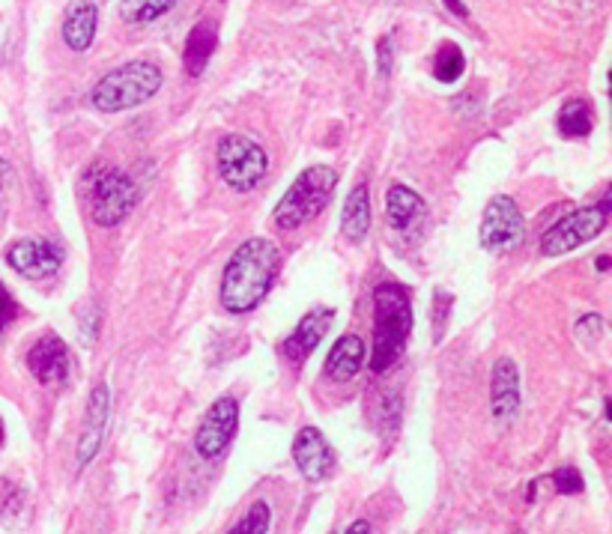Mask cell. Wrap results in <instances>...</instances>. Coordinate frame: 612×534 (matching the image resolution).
I'll list each match as a JSON object with an SVG mask.
<instances>
[{"label": "cell", "mask_w": 612, "mask_h": 534, "mask_svg": "<svg viewBox=\"0 0 612 534\" xmlns=\"http://www.w3.org/2000/svg\"><path fill=\"white\" fill-rule=\"evenodd\" d=\"M556 126H559V135L571 138V141L592 135V129H595V105L589 99H568L559 108Z\"/></svg>", "instance_id": "22"}, {"label": "cell", "mask_w": 612, "mask_h": 534, "mask_svg": "<svg viewBox=\"0 0 612 534\" xmlns=\"http://www.w3.org/2000/svg\"><path fill=\"white\" fill-rule=\"evenodd\" d=\"M332 317H335L332 308H314V311H308V314L302 317V323L293 329V335L284 341V347H281L284 358L293 361V364H302L305 358L320 347V341H323L326 332L332 329Z\"/></svg>", "instance_id": "15"}, {"label": "cell", "mask_w": 612, "mask_h": 534, "mask_svg": "<svg viewBox=\"0 0 612 534\" xmlns=\"http://www.w3.org/2000/svg\"><path fill=\"white\" fill-rule=\"evenodd\" d=\"M481 245L490 254H508L526 239V221L520 206L508 194H496L481 215Z\"/></svg>", "instance_id": "8"}, {"label": "cell", "mask_w": 612, "mask_h": 534, "mask_svg": "<svg viewBox=\"0 0 612 534\" xmlns=\"http://www.w3.org/2000/svg\"><path fill=\"white\" fill-rule=\"evenodd\" d=\"M239 430V400L224 394L218 397L198 424L195 433V454L201 460H218L236 439Z\"/></svg>", "instance_id": "9"}, {"label": "cell", "mask_w": 612, "mask_h": 534, "mask_svg": "<svg viewBox=\"0 0 612 534\" xmlns=\"http://www.w3.org/2000/svg\"><path fill=\"white\" fill-rule=\"evenodd\" d=\"M612 197L604 194L598 203L592 206H583L577 212H571L568 218H559L544 236H541V254L547 257H559V254H568V251H577L583 248L586 242L598 239L607 227V218H610Z\"/></svg>", "instance_id": "7"}, {"label": "cell", "mask_w": 612, "mask_h": 534, "mask_svg": "<svg viewBox=\"0 0 612 534\" xmlns=\"http://www.w3.org/2000/svg\"><path fill=\"white\" fill-rule=\"evenodd\" d=\"M15 317H18V302L12 299L9 287L0 281V335L15 323Z\"/></svg>", "instance_id": "29"}, {"label": "cell", "mask_w": 612, "mask_h": 534, "mask_svg": "<svg viewBox=\"0 0 612 534\" xmlns=\"http://www.w3.org/2000/svg\"><path fill=\"white\" fill-rule=\"evenodd\" d=\"M278 272H281V251L275 242L263 236L242 242L230 254L221 275V290H218L221 308L233 317L251 314L272 290Z\"/></svg>", "instance_id": "1"}, {"label": "cell", "mask_w": 612, "mask_h": 534, "mask_svg": "<svg viewBox=\"0 0 612 534\" xmlns=\"http://www.w3.org/2000/svg\"><path fill=\"white\" fill-rule=\"evenodd\" d=\"M215 45H218V24L212 18L198 21L192 30H189V39H186V48H183V63H186V72L192 78H201L206 69V63L212 60L215 54Z\"/></svg>", "instance_id": "18"}, {"label": "cell", "mask_w": 612, "mask_h": 534, "mask_svg": "<svg viewBox=\"0 0 612 534\" xmlns=\"http://www.w3.org/2000/svg\"><path fill=\"white\" fill-rule=\"evenodd\" d=\"M442 3H445V6H448L454 15H457V18H466V15H469V12H466V6H463L460 0H442Z\"/></svg>", "instance_id": "33"}, {"label": "cell", "mask_w": 612, "mask_h": 534, "mask_svg": "<svg viewBox=\"0 0 612 534\" xmlns=\"http://www.w3.org/2000/svg\"><path fill=\"white\" fill-rule=\"evenodd\" d=\"M377 54H380V75H389L392 72V39L389 36L377 42Z\"/></svg>", "instance_id": "31"}, {"label": "cell", "mask_w": 612, "mask_h": 534, "mask_svg": "<svg viewBox=\"0 0 612 534\" xmlns=\"http://www.w3.org/2000/svg\"><path fill=\"white\" fill-rule=\"evenodd\" d=\"M27 517H30L27 490L12 478H0V526H6L9 532H21L27 526Z\"/></svg>", "instance_id": "21"}, {"label": "cell", "mask_w": 612, "mask_h": 534, "mask_svg": "<svg viewBox=\"0 0 612 534\" xmlns=\"http://www.w3.org/2000/svg\"><path fill=\"white\" fill-rule=\"evenodd\" d=\"M335 188H338V174L332 168L314 165L302 171L287 188V194L278 200V206L272 209V224L284 233L299 230L302 224L314 221L329 206Z\"/></svg>", "instance_id": "5"}, {"label": "cell", "mask_w": 612, "mask_h": 534, "mask_svg": "<svg viewBox=\"0 0 612 534\" xmlns=\"http://www.w3.org/2000/svg\"><path fill=\"white\" fill-rule=\"evenodd\" d=\"M108 421H111V388L108 382H99L90 397H87V406H84V424H81V436H78V472H84L99 448H102V439L108 433Z\"/></svg>", "instance_id": "11"}, {"label": "cell", "mask_w": 612, "mask_h": 534, "mask_svg": "<svg viewBox=\"0 0 612 534\" xmlns=\"http://www.w3.org/2000/svg\"><path fill=\"white\" fill-rule=\"evenodd\" d=\"M272 526V508L266 502H254L230 529L227 534H269Z\"/></svg>", "instance_id": "25"}, {"label": "cell", "mask_w": 612, "mask_h": 534, "mask_svg": "<svg viewBox=\"0 0 612 534\" xmlns=\"http://www.w3.org/2000/svg\"><path fill=\"white\" fill-rule=\"evenodd\" d=\"M448 296L442 293V290H436V299H433V338L439 341L442 338V332H445V323H448V308L442 311V302H445Z\"/></svg>", "instance_id": "30"}, {"label": "cell", "mask_w": 612, "mask_h": 534, "mask_svg": "<svg viewBox=\"0 0 612 534\" xmlns=\"http://www.w3.org/2000/svg\"><path fill=\"white\" fill-rule=\"evenodd\" d=\"M78 194L84 200V209L96 227H117L123 224L138 200V188L132 177L114 165L96 162L84 168L78 179Z\"/></svg>", "instance_id": "3"}, {"label": "cell", "mask_w": 612, "mask_h": 534, "mask_svg": "<svg viewBox=\"0 0 612 534\" xmlns=\"http://www.w3.org/2000/svg\"><path fill=\"white\" fill-rule=\"evenodd\" d=\"M368 230H371V194H368V185L359 182V185L350 191L347 203H344L341 233H344L353 245H359V242L368 236Z\"/></svg>", "instance_id": "19"}, {"label": "cell", "mask_w": 612, "mask_h": 534, "mask_svg": "<svg viewBox=\"0 0 612 534\" xmlns=\"http://www.w3.org/2000/svg\"><path fill=\"white\" fill-rule=\"evenodd\" d=\"M365 356H368V347L359 335H341L326 356V376L332 382L356 379L359 370L365 367Z\"/></svg>", "instance_id": "17"}, {"label": "cell", "mask_w": 612, "mask_h": 534, "mask_svg": "<svg viewBox=\"0 0 612 534\" xmlns=\"http://www.w3.org/2000/svg\"><path fill=\"white\" fill-rule=\"evenodd\" d=\"M520 412V367L514 358H499L490 373V415L511 421Z\"/></svg>", "instance_id": "14"}, {"label": "cell", "mask_w": 612, "mask_h": 534, "mask_svg": "<svg viewBox=\"0 0 612 534\" xmlns=\"http://www.w3.org/2000/svg\"><path fill=\"white\" fill-rule=\"evenodd\" d=\"M215 168L224 179V185L245 194L263 182L269 171V156L257 141L245 135H224L215 147Z\"/></svg>", "instance_id": "6"}, {"label": "cell", "mask_w": 612, "mask_h": 534, "mask_svg": "<svg viewBox=\"0 0 612 534\" xmlns=\"http://www.w3.org/2000/svg\"><path fill=\"white\" fill-rule=\"evenodd\" d=\"M162 69L153 60H132L102 75L90 90V105L102 114H120L150 102L162 90Z\"/></svg>", "instance_id": "4"}, {"label": "cell", "mask_w": 612, "mask_h": 534, "mask_svg": "<svg viewBox=\"0 0 612 534\" xmlns=\"http://www.w3.org/2000/svg\"><path fill=\"white\" fill-rule=\"evenodd\" d=\"M293 460L299 475L308 484H323L326 478H332L338 460L332 445L326 442V436L317 427H302L293 439Z\"/></svg>", "instance_id": "12"}, {"label": "cell", "mask_w": 612, "mask_h": 534, "mask_svg": "<svg viewBox=\"0 0 612 534\" xmlns=\"http://www.w3.org/2000/svg\"><path fill=\"white\" fill-rule=\"evenodd\" d=\"M27 370L39 385H63L72 373V356L69 347L57 335H42L30 350H27Z\"/></svg>", "instance_id": "13"}, {"label": "cell", "mask_w": 612, "mask_h": 534, "mask_svg": "<svg viewBox=\"0 0 612 534\" xmlns=\"http://www.w3.org/2000/svg\"><path fill=\"white\" fill-rule=\"evenodd\" d=\"M174 3L177 0H120V15L129 24H150L165 12H171Z\"/></svg>", "instance_id": "24"}, {"label": "cell", "mask_w": 612, "mask_h": 534, "mask_svg": "<svg viewBox=\"0 0 612 534\" xmlns=\"http://www.w3.org/2000/svg\"><path fill=\"white\" fill-rule=\"evenodd\" d=\"M412 332V302L407 287L401 284H380L374 293V350L371 370L386 373L404 356Z\"/></svg>", "instance_id": "2"}, {"label": "cell", "mask_w": 612, "mask_h": 534, "mask_svg": "<svg viewBox=\"0 0 612 534\" xmlns=\"http://www.w3.org/2000/svg\"><path fill=\"white\" fill-rule=\"evenodd\" d=\"M12 194H15V168L0 159V227L9 215V206H12Z\"/></svg>", "instance_id": "26"}, {"label": "cell", "mask_w": 612, "mask_h": 534, "mask_svg": "<svg viewBox=\"0 0 612 534\" xmlns=\"http://www.w3.org/2000/svg\"><path fill=\"white\" fill-rule=\"evenodd\" d=\"M553 484H556V490L565 493V496H577V493H583V475H580L574 466H565V469L553 472Z\"/></svg>", "instance_id": "27"}, {"label": "cell", "mask_w": 612, "mask_h": 534, "mask_svg": "<svg viewBox=\"0 0 612 534\" xmlns=\"http://www.w3.org/2000/svg\"><path fill=\"white\" fill-rule=\"evenodd\" d=\"M99 6L93 0H72L63 15V42L72 51H87L96 39Z\"/></svg>", "instance_id": "16"}, {"label": "cell", "mask_w": 612, "mask_h": 534, "mask_svg": "<svg viewBox=\"0 0 612 534\" xmlns=\"http://www.w3.org/2000/svg\"><path fill=\"white\" fill-rule=\"evenodd\" d=\"M601 335H604V317L601 314H586L580 323H577V338L580 341H601Z\"/></svg>", "instance_id": "28"}, {"label": "cell", "mask_w": 612, "mask_h": 534, "mask_svg": "<svg viewBox=\"0 0 612 534\" xmlns=\"http://www.w3.org/2000/svg\"><path fill=\"white\" fill-rule=\"evenodd\" d=\"M466 72V57L457 42H442L433 57V78L442 84H454Z\"/></svg>", "instance_id": "23"}, {"label": "cell", "mask_w": 612, "mask_h": 534, "mask_svg": "<svg viewBox=\"0 0 612 534\" xmlns=\"http://www.w3.org/2000/svg\"><path fill=\"white\" fill-rule=\"evenodd\" d=\"M338 534H371V523L368 520H356V523H350L344 532Z\"/></svg>", "instance_id": "32"}, {"label": "cell", "mask_w": 612, "mask_h": 534, "mask_svg": "<svg viewBox=\"0 0 612 534\" xmlns=\"http://www.w3.org/2000/svg\"><path fill=\"white\" fill-rule=\"evenodd\" d=\"M424 215V200L409 185H392L386 191V218L392 230H409Z\"/></svg>", "instance_id": "20"}, {"label": "cell", "mask_w": 612, "mask_h": 534, "mask_svg": "<svg viewBox=\"0 0 612 534\" xmlns=\"http://www.w3.org/2000/svg\"><path fill=\"white\" fill-rule=\"evenodd\" d=\"M6 263L27 281H48L60 272L63 251L48 239H15L6 248Z\"/></svg>", "instance_id": "10"}, {"label": "cell", "mask_w": 612, "mask_h": 534, "mask_svg": "<svg viewBox=\"0 0 612 534\" xmlns=\"http://www.w3.org/2000/svg\"><path fill=\"white\" fill-rule=\"evenodd\" d=\"M0 445H3V424H0Z\"/></svg>", "instance_id": "35"}, {"label": "cell", "mask_w": 612, "mask_h": 534, "mask_svg": "<svg viewBox=\"0 0 612 534\" xmlns=\"http://www.w3.org/2000/svg\"><path fill=\"white\" fill-rule=\"evenodd\" d=\"M610 269V257H598V272H607Z\"/></svg>", "instance_id": "34"}]
</instances>
